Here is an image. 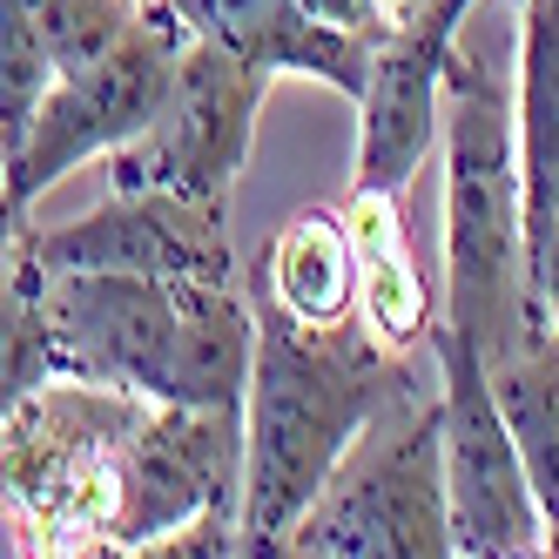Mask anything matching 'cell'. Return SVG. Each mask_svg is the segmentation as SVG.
Returning <instances> with one entry per match:
<instances>
[{"mask_svg": "<svg viewBox=\"0 0 559 559\" xmlns=\"http://www.w3.org/2000/svg\"><path fill=\"white\" fill-rule=\"evenodd\" d=\"M425 371L412 350H384L365 324H290L284 310H257L250 384H243V512L236 552H284L290 526L324 492L331 465L397 391Z\"/></svg>", "mask_w": 559, "mask_h": 559, "instance_id": "cell-1", "label": "cell"}, {"mask_svg": "<svg viewBox=\"0 0 559 559\" xmlns=\"http://www.w3.org/2000/svg\"><path fill=\"white\" fill-rule=\"evenodd\" d=\"M48 331L74 378L122 384L148 405L243 412L257 310L236 284L142 270H41Z\"/></svg>", "mask_w": 559, "mask_h": 559, "instance_id": "cell-2", "label": "cell"}, {"mask_svg": "<svg viewBox=\"0 0 559 559\" xmlns=\"http://www.w3.org/2000/svg\"><path fill=\"white\" fill-rule=\"evenodd\" d=\"M438 163H445V304L438 324L486 365L526 337V243H519V142H512V41H452L438 95Z\"/></svg>", "mask_w": 559, "mask_h": 559, "instance_id": "cell-3", "label": "cell"}, {"mask_svg": "<svg viewBox=\"0 0 559 559\" xmlns=\"http://www.w3.org/2000/svg\"><path fill=\"white\" fill-rule=\"evenodd\" d=\"M148 397L102 378H48L0 418V512L21 552H108L122 452Z\"/></svg>", "mask_w": 559, "mask_h": 559, "instance_id": "cell-4", "label": "cell"}, {"mask_svg": "<svg viewBox=\"0 0 559 559\" xmlns=\"http://www.w3.org/2000/svg\"><path fill=\"white\" fill-rule=\"evenodd\" d=\"M284 552H324V559H438V552H452L438 371L418 378L412 391H397L344 445L324 492L290 526Z\"/></svg>", "mask_w": 559, "mask_h": 559, "instance_id": "cell-5", "label": "cell"}, {"mask_svg": "<svg viewBox=\"0 0 559 559\" xmlns=\"http://www.w3.org/2000/svg\"><path fill=\"white\" fill-rule=\"evenodd\" d=\"M195 41L189 21L169 8V0H142L135 21L115 34V41L68 68L48 82V95L34 102V122L21 135V148L0 163V182H8V203L27 210L41 189H55L68 169L95 163V155L122 148L129 135H142L155 122V108L169 102L176 61Z\"/></svg>", "mask_w": 559, "mask_h": 559, "instance_id": "cell-6", "label": "cell"}, {"mask_svg": "<svg viewBox=\"0 0 559 559\" xmlns=\"http://www.w3.org/2000/svg\"><path fill=\"white\" fill-rule=\"evenodd\" d=\"M263 95L270 82L250 61H236L229 48L195 34L176 61L169 102L155 108V122L102 155L108 189H169V195H189V203H229L236 176L250 163Z\"/></svg>", "mask_w": 559, "mask_h": 559, "instance_id": "cell-7", "label": "cell"}, {"mask_svg": "<svg viewBox=\"0 0 559 559\" xmlns=\"http://www.w3.org/2000/svg\"><path fill=\"white\" fill-rule=\"evenodd\" d=\"M431 365H438V412H445V526L452 552L465 559H512L546 552V519L526 486L519 445L499 418V397L486 378V357L445 324H431Z\"/></svg>", "mask_w": 559, "mask_h": 559, "instance_id": "cell-8", "label": "cell"}, {"mask_svg": "<svg viewBox=\"0 0 559 559\" xmlns=\"http://www.w3.org/2000/svg\"><path fill=\"white\" fill-rule=\"evenodd\" d=\"M195 512H243V412L148 405L122 452V506L108 552H148Z\"/></svg>", "mask_w": 559, "mask_h": 559, "instance_id": "cell-9", "label": "cell"}, {"mask_svg": "<svg viewBox=\"0 0 559 559\" xmlns=\"http://www.w3.org/2000/svg\"><path fill=\"white\" fill-rule=\"evenodd\" d=\"M478 0H405L378 27L357 88V176L350 189H412L438 148V95L465 14Z\"/></svg>", "mask_w": 559, "mask_h": 559, "instance_id": "cell-10", "label": "cell"}, {"mask_svg": "<svg viewBox=\"0 0 559 559\" xmlns=\"http://www.w3.org/2000/svg\"><path fill=\"white\" fill-rule=\"evenodd\" d=\"M21 257L41 270H142L229 284V203H189L169 189H115L68 223H21Z\"/></svg>", "mask_w": 559, "mask_h": 559, "instance_id": "cell-11", "label": "cell"}, {"mask_svg": "<svg viewBox=\"0 0 559 559\" xmlns=\"http://www.w3.org/2000/svg\"><path fill=\"white\" fill-rule=\"evenodd\" d=\"M512 142L526 297L559 324V0H512Z\"/></svg>", "mask_w": 559, "mask_h": 559, "instance_id": "cell-12", "label": "cell"}, {"mask_svg": "<svg viewBox=\"0 0 559 559\" xmlns=\"http://www.w3.org/2000/svg\"><path fill=\"white\" fill-rule=\"evenodd\" d=\"M169 8L189 21V34H203V41L229 48L236 61H250L263 82L310 74V82H331L350 102L365 88L371 41L317 21L304 0H169Z\"/></svg>", "mask_w": 559, "mask_h": 559, "instance_id": "cell-13", "label": "cell"}, {"mask_svg": "<svg viewBox=\"0 0 559 559\" xmlns=\"http://www.w3.org/2000/svg\"><path fill=\"white\" fill-rule=\"evenodd\" d=\"M350 263H357V310L384 350H418L431 331V284L405 243V189H350L344 210Z\"/></svg>", "mask_w": 559, "mask_h": 559, "instance_id": "cell-14", "label": "cell"}, {"mask_svg": "<svg viewBox=\"0 0 559 559\" xmlns=\"http://www.w3.org/2000/svg\"><path fill=\"white\" fill-rule=\"evenodd\" d=\"M499 418L519 445V465H526V486L539 499L546 519V552H559V324L533 317L526 337H519L499 365H486Z\"/></svg>", "mask_w": 559, "mask_h": 559, "instance_id": "cell-15", "label": "cell"}, {"mask_svg": "<svg viewBox=\"0 0 559 559\" xmlns=\"http://www.w3.org/2000/svg\"><path fill=\"white\" fill-rule=\"evenodd\" d=\"M263 304L310 331L344 324L357 310V263L337 210H297L276 229V243L263 250Z\"/></svg>", "mask_w": 559, "mask_h": 559, "instance_id": "cell-16", "label": "cell"}, {"mask_svg": "<svg viewBox=\"0 0 559 559\" xmlns=\"http://www.w3.org/2000/svg\"><path fill=\"white\" fill-rule=\"evenodd\" d=\"M61 344L48 331V304H41V263L21 257L14 243V263L0 276V418H8L34 384L61 378Z\"/></svg>", "mask_w": 559, "mask_h": 559, "instance_id": "cell-17", "label": "cell"}, {"mask_svg": "<svg viewBox=\"0 0 559 559\" xmlns=\"http://www.w3.org/2000/svg\"><path fill=\"white\" fill-rule=\"evenodd\" d=\"M48 82H55L48 0H0V163L21 148Z\"/></svg>", "mask_w": 559, "mask_h": 559, "instance_id": "cell-18", "label": "cell"}, {"mask_svg": "<svg viewBox=\"0 0 559 559\" xmlns=\"http://www.w3.org/2000/svg\"><path fill=\"white\" fill-rule=\"evenodd\" d=\"M236 552V512H195L148 546V559H223Z\"/></svg>", "mask_w": 559, "mask_h": 559, "instance_id": "cell-19", "label": "cell"}, {"mask_svg": "<svg viewBox=\"0 0 559 559\" xmlns=\"http://www.w3.org/2000/svg\"><path fill=\"white\" fill-rule=\"evenodd\" d=\"M21 223H27V210H14V203H8V182H0V276H8V263H14Z\"/></svg>", "mask_w": 559, "mask_h": 559, "instance_id": "cell-20", "label": "cell"}]
</instances>
